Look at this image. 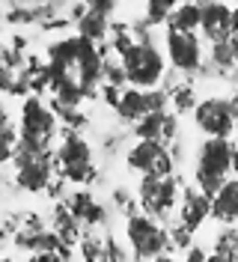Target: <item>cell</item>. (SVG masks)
<instances>
[{"label": "cell", "instance_id": "6da1fadb", "mask_svg": "<svg viewBox=\"0 0 238 262\" xmlns=\"http://www.w3.org/2000/svg\"><path fill=\"white\" fill-rule=\"evenodd\" d=\"M125 242L137 262H149L173 247L170 245V229L158 217L146 214L143 209L125 217Z\"/></svg>", "mask_w": 238, "mask_h": 262}, {"label": "cell", "instance_id": "7a4b0ae2", "mask_svg": "<svg viewBox=\"0 0 238 262\" xmlns=\"http://www.w3.org/2000/svg\"><path fill=\"white\" fill-rule=\"evenodd\" d=\"M128 75V86L137 90H155L167 78V57L161 54L155 42H137L119 57Z\"/></svg>", "mask_w": 238, "mask_h": 262}, {"label": "cell", "instance_id": "3957f363", "mask_svg": "<svg viewBox=\"0 0 238 262\" xmlns=\"http://www.w3.org/2000/svg\"><path fill=\"white\" fill-rule=\"evenodd\" d=\"M57 152V170L66 182L72 185H90L95 179V155L93 146L86 143V137L80 131L66 128L60 137V146Z\"/></svg>", "mask_w": 238, "mask_h": 262}, {"label": "cell", "instance_id": "277c9868", "mask_svg": "<svg viewBox=\"0 0 238 262\" xmlns=\"http://www.w3.org/2000/svg\"><path fill=\"white\" fill-rule=\"evenodd\" d=\"M179 200H182V185L176 176H140L137 203L143 212L158 217L164 227L179 212Z\"/></svg>", "mask_w": 238, "mask_h": 262}, {"label": "cell", "instance_id": "5b68a950", "mask_svg": "<svg viewBox=\"0 0 238 262\" xmlns=\"http://www.w3.org/2000/svg\"><path fill=\"white\" fill-rule=\"evenodd\" d=\"M18 131L27 140H39V143L51 146L54 137L60 134V116L54 114L51 101H45L39 93H30L18 114Z\"/></svg>", "mask_w": 238, "mask_h": 262}, {"label": "cell", "instance_id": "8992f818", "mask_svg": "<svg viewBox=\"0 0 238 262\" xmlns=\"http://www.w3.org/2000/svg\"><path fill=\"white\" fill-rule=\"evenodd\" d=\"M164 48H167V63L173 72L185 75V78H193L197 72H203L206 51H203V39L197 33L164 27Z\"/></svg>", "mask_w": 238, "mask_h": 262}, {"label": "cell", "instance_id": "52a82bcc", "mask_svg": "<svg viewBox=\"0 0 238 262\" xmlns=\"http://www.w3.org/2000/svg\"><path fill=\"white\" fill-rule=\"evenodd\" d=\"M125 164L140 176H173L176 158L164 140H137L125 152Z\"/></svg>", "mask_w": 238, "mask_h": 262}, {"label": "cell", "instance_id": "ba28073f", "mask_svg": "<svg viewBox=\"0 0 238 262\" xmlns=\"http://www.w3.org/2000/svg\"><path fill=\"white\" fill-rule=\"evenodd\" d=\"M190 116H193V125L206 137H232V131H235L232 101L223 96H208L203 101H197Z\"/></svg>", "mask_w": 238, "mask_h": 262}, {"label": "cell", "instance_id": "9c48e42d", "mask_svg": "<svg viewBox=\"0 0 238 262\" xmlns=\"http://www.w3.org/2000/svg\"><path fill=\"white\" fill-rule=\"evenodd\" d=\"M232 173V140L229 137H206L197 149L193 176H221Z\"/></svg>", "mask_w": 238, "mask_h": 262}, {"label": "cell", "instance_id": "30bf717a", "mask_svg": "<svg viewBox=\"0 0 238 262\" xmlns=\"http://www.w3.org/2000/svg\"><path fill=\"white\" fill-rule=\"evenodd\" d=\"M203 21H200V36L208 45L226 42L232 36V6L226 0H203Z\"/></svg>", "mask_w": 238, "mask_h": 262}, {"label": "cell", "instance_id": "8fae6325", "mask_svg": "<svg viewBox=\"0 0 238 262\" xmlns=\"http://www.w3.org/2000/svg\"><path fill=\"white\" fill-rule=\"evenodd\" d=\"M176 214H179V224H182V227L190 229V232H197V229L211 217V196H206L197 185H193V188H185Z\"/></svg>", "mask_w": 238, "mask_h": 262}, {"label": "cell", "instance_id": "7c38bea8", "mask_svg": "<svg viewBox=\"0 0 238 262\" xmlns=\"http://www.w3.org/2000/svg\"><path fill=\"white\" fill-rule=\"evenodd\" d=\"M63 203L69 206V212L83 224V229H95V227H104L107 224V209L90 191H69L63 196Z\"/></svg>", "mask_w": 238, "mask_h": 262}, {"label": "cell", "instance_id": "4fadbf2b", "mask_svg": "<svg viewBox=\"0 0 238 262\" xmlns=\"http://www.w3.org/2000/svg\"><path fill=\"white\" fill-rule=\"evenodd\" d=\"M211 217L223 227H238V176L226 179L221 191L211 196Z\"/></svg>", "mask_w": 238, "mask_h": 262}, {"label": "cell", "instance_id": "5bb4252c", "mask_svg": "<svg viewBox=\"0 0 238 262\" xmlns=\"http://www.w3.org/2000/svg\"><path fill=\"white\" fill-rule=\"evenodd\" d=\"M113 114L119 116V122H125V125H134L137 119H143V114H149L146 90H137V86H122V93H119V104L113 107Z\"/></svg>", "mask_w": 238, "mask_h": 262}, {"label": "cell", "instance_id": "9a60e30c", "mask_svg": "<svg viewBox=\"0 0 238 262\" xmlns=\"http://www.w3.org/2000/svg\"><path fill=\"white\" fill-rule=\"evenodd\" d=\"M75 24H78V36L90 39V42H95V45H101V42L111 36V27H113L111 15H101V12H95V9H86Z\"/></svg>", "mask_w": 238, "mask_h": 262}, {"label": "cell", "instance_id": "2e32d148", "mask_svg": "<svg viewBox=\"0 0 238 262\" xmlns=\"http://www.w3.org/2000/svg\"><path fill=\"white\" fill-rule=\"evenodd\" d=\"M51 229H57V235L63 238V245H75V242H80V229H83V224L69 212L66 203H60V206L54 209V217H51Z\"/></svg>", "mask_w": 238, "mask_h": 262}, {"label": "cell", "instance_id": "e0dca14e", "mask_svg": "<svg viewBox=\"0 0 238 262\" xmlns=\"http://www.w3.org/2000/svg\"><path fill=\"white\" fill-rule=\"evenodd\" d=\"M167 111H149L143 114V119H137L131 128L137 140H164V128H167Z\"/></svg>", "mask_w": 238, "mask_h": 262}, {"label": "cell", "instance_id": "ac0fdd59", "mask_svg": "<svg viewBox=\"0 0 238 262\" xmlns=\"http://www.w3.org/2000/svg\"><path fill=\"white\" fill-rule=\"evenodd\" d=\"M200 21H203V6H200V3H179V6L173 9V15H170V21H167L164 27L197 33L200 30Z\"/></svg>", "mask_w": 238, "mask_h": 262}, {"label": "cell", "instance_id": "d6986e66", "mask_svg": "<svg viewBox=\"0 0 238 262\" xmlns=\"http://www.w3.org/2000/svg\"><path fill=\"white\" fill-rule=\"evenodd\" d=\"M208 66H211L214 75H226V72H232V69L238 66L235 51H232V45H229V39L211 45V51H208Z\"/></svg>", "mask_w": 238, "mask_h": 262}, {"label": "cell", "instance_id": "ffe728a7", "mask_svg": "<svg viewBox=\"0 0 238 262\" xmlns=\"http://www.w3.org/2000/svg\"><path fill=\"white\" fill-rule=\"evenodd\" d=\"M176 6H179V0H146V3H143V21H146L149 27L167 24Z\"/></svg>", "mask_w": 238, "mask_h": 262}, {"label": "cell", "instance_id": "44dd1931", "mask_svg": "<svg viewBox=\"0 0 238 262\" xmlns=\"http://www.w3.org/2000/svg\"><path fill=\"white\" fill-rule=\"evenodd\" d=\"M170 104H173V114H193V107H197V93H193V86L190 81H182L179 86L170 90Z\"/></svg>", "mask_w": 238, "mask_h": 262}, {"label": "cell", "instance_id": "7402d4cb", "mask_svg": "<svg viewBox=\"0 0 238 262\" xmlns=\"http://www.w3.org/2000/svg\"><path fill=\"white\" fill-rule=\"evenodd\" d=\"M18 143H21V131L12 128V125H3L0 128V167L9 161H15Z\"/></svg>", "mask_w": 238, "mask_h": 262}, {"label": "cell", "instance_id": "603a6c76", "mask_svg": "<svg viewBox=\"0 0 238 262\" xmlns=\"http://www.w3.org/2000/svg\"><path fill=\"white\" fill-rule=\"evenodd\" d=\"M80 253H83V262H107L104 259V242H98L93 235L80 238Z\"/></svg>", "mask_w": 238, "mask_h": 262}, {"label": "cell", "instance_id": "cb8c5ba5", "mask_svg": "<svg viewBox=\"0 0 238 262\" xmlns=\"http://www.w3.org/2000/svg\"><path fill=\"white\" fill-rule=\"evenodd\" d=\"M30 262H69V245L63 250H48V253H30Z\"/></svg>", "mask_w": 238, "mask_h": 262}, {"label": "cell", "instance_id": "d4e9b609", "mask_svg": "<svg viewBox=\"0 0 238 262\" xmlns=\"http://www.w3.org/2000/svg\"><path fill=\"white\" fill-rule=\"evenodd\" d=\"M104 259L107 262H125V250L119 247L116 238H107V242H104Z\"/></svg>", "mask_w": 238, "mask_h": 262}, {"label": "cell", "instance_id": "484cf974", "mask_svg": "<svg viewBox=\"0 0 238 262\" xmlns=\"http://www.w3.org/2000/svg\"><path fill=\"white\" fill-rule=\"evenodd\" d=\"M83 3H86V9H95V12H101V15H113L119 0H83Z\"/></svg>", "mask_w": 238, "mask_h": 262}, {"label": "cell", "instance_id": "4316f807", "mask_svg": "<svg viewBox=\"0 0 238 262\" xmlns=\"http://www.w3.org/2000/svg\"><path fill=\"white\" fill-rule=\"evenodd\" d=\"M182 262H208V253H206V250H203L200 245H190L188 250H185Z\"/></svg>", "mask_w": 238, "mask_h": 262}, {"label": "cell", "instance_id": "83f0119b", "mask_svg": "<svg viewBox=\"0 0 238 262\" xmlns=\"http://www.w3.org/2000/svg\"><path fill=\"white\" fill-rule=\"evenodd\" d=\"M149 262H182V259H176L173 253L167 250V253H161V256H155V259H149Z\"/></svg>", "mask_w": 238, "mask_h": 262}, {"label": "cell", "instance_id": "f1b7e54d", "mask_svg": "<svg viewBox=\"0 0 238 262\" xmlns=\"http://www.w3.org/2000/svg\"><path fill=\"white\" fill-rule=\"evenodd\" d=\"M3 125H9V111H6V104L0 101V128H3Z\"/></svg>", "mask_w": 238, "mask_h": 262}, {"label": "cell", "instance_id": "f546056e", "mask_svg": "<svg viewBox=\"0 0 238 262\" xmlns=\"http://www.w3.org/2000/svg\"><path fill=\"white\" fill-rule=\"evenodd\" d=\"M232 173L238 176V140H232Z\"/></svg>", "mask_w": 238, "mask_h": 262}, {"label": "cell", "instance_id": "4dcf8cb0", "mask_svg": "<svg viewBox=\"0 0 238 262\" xmlns=\"http://www.w3.org/2000/svg\"><path fill=\"white\" fill-rule=\"evenodd\" d=\"M232 101V114H235V131H238V90H235V96L229 98Z\"/></svg>", "mask_w": 238, "mask_h": 262}, {"label": "cell", "instance_id": "1f68e13d", "mask_svg": "<svg viewBox=\"0 0 238 262\" xmlns=\"http://www.w3.org/2000/svg\"><path fill=\"white\" fill-rule=\"evenodd\" d=\"M9 57H12V51H6V48H3V42H0V66L6 63Z\"/></svg>", "mask_w": 238, "mask_h": 262}, {"label": "cell", "instance_id": "d6a6232c", "mask_svg": "<svg viewBox=\"0 0 238 262\" xmlns=\"http://www.w3.org/2000/svg\"><path fill=\"white\" fill-rule=\"evenodd\" d=\"M232 30H238V3L232 6Z\"/></svg>", "mask_w": 238, "mask_h": 262}, {"label": "cell", "instance_id": "836d02e7", "mask_svg": "<svg viewBox=\"0 0 238 262\" xmlns=\"http://www.w3.org/2000/svg\"><path fill=\"white\" fill-rule=\"evenodd\" d=\"M3 238H6V229L0 227V245H3Z\"/></svg>", "mask_w": 238, "mask_h": 262}, {"label": "cell", "instance_id": "e575fe53", "mask_svg": "<svg viewBox=\"0 0 238 262\" xmlns=\"http://www.w3.org/2000/svg\"><path fill=\"white\" fill-rule=\"evenodd\" d=\"M179 3H203V0H179Z\"/></svg>", "mask_w": 238, "mask_h": 262}, {"label": "cell", "instance_id": "d590c367", "mask_svg": "<svg viewBox=\"0 0 238 262\" xmlns=\"http://www.w3.org/2000/svg\"><path fill=\"white\" fill-rule=\"evenodd\" d=\"M226 3H232V6H235V3H238V0H226Z\"/></svg>", "mask_w": 238, "mask_h": 262}]
</instances>
